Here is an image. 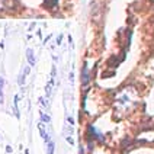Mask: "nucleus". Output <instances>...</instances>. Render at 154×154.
Wrapping results in <instances>:
<instances>
[{
	"label": "nucleus",
	"instance_id": "1",
	"mask_svg": "<svg viewBox=\"0 0 154 154\" xmlns=\"http://www.w3.org/2000/svg\"><path fill=\"white\" fill-rule=\"evenodd\" d=\"M42 6L47 7V9H49V10H54V9H57V6H58V0H44Z\"/></svg>",
	"mask_w": 154,
	"mask_h": 154
},
{
	"label": "nucleus",
	"instance_id": "2",
	"mask_svg": "<svg viewBox=\"0 0 154 154\" xmlns=\"http://www.w3.org/2000/svg\"><path fill=\"white\" fill-rule=\"evenodd\" d=\"M38 129H39V134H41V137L44 138V141L47 143V141H49V137H48V134H47V129H45V126H44V124L42 122H39L38 124Z\"/></svg>",
	"mask_w": 154,
	"mask_h": 154
},
{
	"label": "nucleus",
	"instance_id": "3",
	"mask_svg": "<svg viewBox=\"0 0 154 154\" xmlns=\"http://www.w3.org/2000/svg\"><path fill=\"white\" fill-rule=\"evenodd\" d=\"M26 58H28V63L31 66H35L37 60H35V55H34V49H31V48L26 49Z\"/></svg>",
	"mask_w": 154,
	"mask_h": 154
},
{
	"label": "nucleus",
	"instance_id": "4",
	"mask_svg": "<svg viewBox=\"0 0 154 154\" xmlns=\"http://www.w3.org/2000/svg\"><path fill=\"white\" fill-rule=\"evenodd\" d=\"M89 80H90V76H89V73H87V66L84 64V67H83V74H81V84L86 87V84L89 83Z\"/></svg>",
	"mask_w": 154,
	"mask_h": 154
},
{
	"label": "nucleus",
	"instance_id": "5",
	"mask_svg": "<svg viewBox=\"0 0 154 154\" xmlns=\"http://www.w3.org/2000/svg\"><path fill=\"white\" fill-rule=\"evenodd\" d=\"M29 71H31V67H25V70H23L22 76L19 77V84H20V86H23V83H25V78H26V76L29 74Z\"/></svg>",
	"mask_w": 154,
	"mask_h": 154
},
{
	"label": "nucleus",
	"instance_id": "6",
	"mask_svg": "<svg viewBox=\"0 0 154 154\" xmlns=\"http://www.w3.org/2000/svg\"><path fill=\"white\" fill-rule=\"evenodd\" d=\"M54 148H55V146H54V141H47V154H54Z\"/></svg>",
	"mask_w": 154,
	"mask_h": 154
},
{
	"label": "nucleus",
	"instance_id": "7",
	"mask_svg": "<svg viewBox=\"0 0 154 154\" xmlns=\"http://www.w3.org/2000/svg\"><path fill=\"white\" fill-rule=\"evenodd\" d=\"M18 100H19V95L15 96V106H13V111H15V115L18 116V118H20V114H19V111H18Z\"/></svg>",
	"mask_w": 154,
	"mask_h": 154
},
{
	"label": "nucleus",
	"instance_id": "8",
	"mask_svg": "<svg viewBox=\"0 0 154 154\" xmlns=\"http://www.w3.org/2000/svg\"><path fill=\"white\" fill-rule=\"evenodd\" d=\"M52 84H54V80L51 78V80L48 81V84H47V96H49V95H51V89H52Z\"/></svg>",
	"mask_w": 154,
	"mask_h": 154
},
{
	"label": "nucleus",
	"instance_id": "9",
	"mask_svg": "<svg viewBox=\"0 0 154 154\" xmlns=\"http://www.w3.org/2000/svg\"><path fill=\"white\" fill-rule=\"evenodd\" d=\"M41 121L42 122H51V118H49V115H47V114H42V111H41Z\"/></svg>",
	"mask_w": 154,
	"mask_h": 154
},
{
	"label": "nucleus",
	"instance_id": "10",
	"mask_svg": "<svg viewBox=\"0 0 154 154\" xmlns=\"http://www.w3.org/2000/svg\"><path fill=\"white\" fill-rule=\"evenodd\" d=\"M3 87H4V80L3 77H0V90H3Z\"/></svg>",
	"mask_w": 154,
	"mask_h": 154
},
{
	"label": "nucleus",
	"instance_id": "11",
	"mask_svg": "<svg viewBox=\"0 0 154 154\" xmlns=\"http://www.w3.org/2000/svg\"><path fill=\"white\" fill-rule=\"evenodd\" d=\"M67 141H69V143H70L71 146L74 144V141H73V138H71V137H67Z\"/></svg>",
	"mask_w": 154,
	"mask_h": 154
},
{
	"label": "nucleus",
	"instance_id": "12",
	"mask_svg": "<svg viewBox=\"0 0 154 154\" xmlns=\"http://www.w3.org/2000/svg\"><path fill=\"white\" fill-rule=\"evenodd\" d=\"M3 103V90H0V105Z\"/></svg>",
	"mask_w": 154,
	"mask_h": 154
},
{
	"label": "nucleus",
	"instance_id": "13",
	"mask_svg": "<svg viewBox=\"0 0 154 154\" xmlns=\"http://www.w3.org/2000/svg\"><path fill=\"white\" fill-rule=\"evenodd\" d=\"M67 121H69V124H70V125H73V124H74V119H73V118H69Z\"/></svg>",
	"mask_w": 154,
	"mask_h": 154
},
{
	"label": "nucleus",
	"instance_id": "14",
	"mask_svg": "<svg viewBox=\"0 0 154 154\" xmlns=\"http://www.w3.org/2000/svg\"><path fill=\"white\" fill-rule=\"evenodd\" d=\"M6 151H7V153H12V147L7 146V147H6Z\"/></svg>",
	"mask_w": 154,
	"mask_h": 154
}]
</instances>
